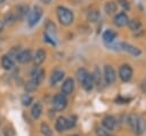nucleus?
<instances>
[{
  "instance_id": "obj_35",
  "label": "nucleus",
  "mask_w": 146,
  "mask_h": 136,
  "mask_svg": "<svg viewBox=\"0 0 146 136\" xmlns=\"http://www.w3.org/2000/svg\"><path fill=\"white\" fill-rule=\"evenodd\" d=\"M3 1H5V0H0V3H2V2H3Z\"/></svg>"
},
{
  "instance_id": "obj_3",
  "label": "nucleus",
  "mask_w": 146,
  "mask_h": 136,
  "mask_svg": "<svg viewBox=\"0 0 146 136\" xmlns=\"http://www.w3.org/2000/svg\"><path fill=\"white\" fill-rule=\"evenodd\" d=\"M42 17V8L40 6H34L30 11H29V17H27V24L29 26H34L40 18Z\"/></svg>"
},
{
  "instance_id": "obj_1",
  "label": "nucleus",
  "mask_w": 146,
  "mask_h": 136,
  "mask_svg": "<svg viewBox=\"0 0 146 136\" xmlns=\"http://www.w3.org/2000/svg\"><path fill=\"white\" fill-rule=\"evenodd\" d=\"M56 15H57V19L58 22L64 25V26H68L73 23L74 21V14L71 9L66 8L65 6H58L56 8Z\"/></svg>"
},
{
  "instance_id": "obj_13",
  "label": "nucleus",
  "mask_w": 146,
  "mask_h": 136,
  "mask_svg": "<svg viewBox=\"0 0 146 136\" xmlns=\"http://www.w3.org/2000/svg\"><path fill=\"white\" fill-rule=\"evenodd\" d=\"M44 59H46V51H44L42 48H39V49L35 51V54L33 55V57H32V61H33L34 65L38 66V65L42 64V63L44 62Z\"/></svg>"
},
{
  "instance_id": "obj_6",
  "label": "nucleus",
  "mask_w": 146,
  "mask_h": 136,
  "mask_svg": "<svg viewBox=\"0 0 146 136\" xmlns=\"http://www.w3.org/2000/svg\"><path fill=\"white\" fill-rule=\"evenodd\" d=\"M52 105H54V109L56 111L65 110V107L67 106V98H66V96L63 95V94L55 95V97L52 99Z\"/></svg>"
},
{
  "instance_id": "obj_22",
  "label": "nucleus",
  "mask_w": 146,
  "mask_h": 136,
  "mask_svg": "<svg viewBox=\"0 0 146 136\" xmlns=\"http://www.w3.org/2000/svg\"><path fill=\"white\" fill-rule=\"evenodd\" d=\"M104 10H105V13H106L107 15H113V14H115L116 10H117V5H116V2H115V1H107V2L105 3V6H104Z\"/></svg>"
},
{
  "instance_id": "obj_28",
  "label": "nucleus",
  "mask_w": 146,
  "mask_h": 136,
  "mask_svg": "<svg viewBox=\"0 0 146 136\" xmlns=\"http://www.w3.org/2000/svg\"><path fill=\"white\" fill-rule=\"evenodd\" d=\"M96 134H97V136H112L111 131L105 129L104 127H97L96 128Z\"/></svg>"
},
{
  "instance_id": "obj_12",
  "label": "nucleus",
  "mask_w": 146,
  "mask_h": 136,
  "mask_svg": "<svg viewBox=\"0 0 146 136\" xmlns=\"http://www.w3.org/2000/svg\"><path fill=\"white\" fill-rule=\"evenodd\" d=\"M43 75H44V71L42 69H40L39 66H34V69L32 70V73H31V80L39 86L43 79Z\"/></svg>"
},
{
  "instance_id": "obj_31",
  "label": "nucleus",
  "mask_w": 146,
  "mask_h": 136,
  "mask_svg": "<svg viewBox=\"0 0 146 136\" xmlns=\"http://www.w3.org/2000/svg\"><path fill=\"white\" fill-rule=\"evenodd\" d=\"M38 88V85L35 83V82H33L32 80H30L26 85H25V89L27 90V91H33L34 89H36Z\"/></svg>"
},
{
  "instance_id": "obj_20",
  "label": "nucleus",
  "mask_w": 146,
  "mask_h": 136,
  "mask_svg": "<svg viewBox=\"0 0 146 136\" xmlns=\"http://www.w3.org/2000/svg\"><path fill=\"white\" fill-rule=\"evenodd\" d=\"M1 65L5 70H11L15 66V62L9 55H3L1 58Z\"/></svg>"
},
{
  "instance_id": "obj_2",
  "label": "nucleus",
  "mask_w": 146,
  "mask_h": 136,
  "mask_svg": "<svg viewBox=\"0 0 146 136\" xmlns=\"http://www.w3.org/2000/svg\"><path fill=\"white\" fill-rule=\"evenodd\" d=\"M128 122H129V126L131 127L132 131L136 135H141L144 133V130H145V121H144V119L141 117L131 114L128 118Z\"/></svg>"
},
{
  "instance_id": "obj_25",
  "label": "nucleus",
  "mask_w": 146,
  "mask_h": 136,
  "mask_svg": "<svg viewBox=\"0 0 146 136\" xmlns=\"http://www.w3.org/2000/svg\"><path fill=\"white\" fill-rule=\"evenodd\" d=\"M91 75H92V79H94V83H95V85H99L100 81H102V74H100V71L96 67L95 71L91 73Z\"/></svg>"
},
{
  "instance_id": "obj_24",
  "label": "nucleus",
  "mask_w": 146,
  "mask_h": 136,
  "mask_svg": "<svg viewBox=\"0 0 146 136\" xmlns=\"http://www.w3.org/2000/svg\"><path fill=\"white\" fill-rule=\"evenodd\" d=\"M15 22H16V18H15V15H14L13 11H10V13H8V14L5 15V22H3V24L11 25V24H14Z\"/></svg>"
},
{
  "instance_id": "obj_32",
  "label": "nucleus",
  "mask_w": 146,
  "mask_h": 136,
  "mask_svg": "<svg viewBox=\"0 0 146 136\" xmlns=\"http://www.w3.org/2000/svg\"><path fill=\"white\" fill-rule=\"evenodd\" d=\"M66 121H67V129L68 128H72L75 126V121H76V118L74 115H71L68 118H66Z\"/></svg>"
},
{
  "instance_id": "obj_36",
  "label": "nucleus",
  "mask_w": 146,
  "mask_h": 136,
  "mask_svg": "<svg viewBox=\"0 0 146 136\" xmlns=\"http://www.w3.org/2000/svg\"><path fill=\"white\" fill-rule=\"evenodd\" d=\"M74 136H78V135H74Z\"/></svg>"
},
{
  "instance_id": "obj_16",
  "label": "nucleus",
  "mask_w": 146,
  "mask_h": 136,
  "mask_svg": "<svg viewBox=\"0 0 146 136\" xmlns=\"http://www.w3.org/2000/svg\"><path fill=\"white\" fill-rule=\"evenodd\" d=\"M55 128L58 133H62L64 131L65 129H67V121H66V118L60 115L56 119V122H55Z\"/></svg>"
},
{
  "instance_id": "obj_4",
  "label": "nucleus",
  "mask_w": 146,
  "mask_h": 136,
  "mask_svg": "<svg viewBox=\"0 0 146 136\" xmlns=\"http://www.w3.org/2000/svg\"><path fill=\"white\" fill-rule=\"evenodd\" d=\"M132 75H133V70H132L130 64H122L120 66V69H119V78L123 82L130 81Z\"/></svg>"
},
{
  "instance_id": "obj_10",
  "label": "nucleus",
  "mask_w": 146,
  "mask_h": 136,
  "mask_svg": "<svg viewBox=\"0 0 146 136\" xmlns=\"http://www.w3.org/2000/svg\"><path fill=\"white\" fill-rule=\"evenodd\" d=\"M32 57H33V55H32V51H31L30 49H24V50L19 51V53L16 55V59H17L19 63H22V64L29 63L30 61H32Z\"/></svg>"
},
{
  "instance_id": "obj_34",
  "label": "nucleus",
  "mask_w": 146,
  "mask_h": 136,
  "mask_svg": "<svg viewBox=\"0 0 146 136\" xmlns=\"http://www.w3.org/2000/svg\"><path fill=\"white\" fill-rule=\"evenodd\" d=\"M144 86H145V88H146V80H145V82H144Z\"/></svg>"
},
{
  "instance_id": "obj_23",
  "label": "nucleus",
  "mask_w": 146,
  "mask_h": 136,
  "mask_svg": "<svg viewBox=\"0 0 146 136\" xmlns=\"http://www.w3.org/2000/svg\"><path fill=\"white\" fill-rule=\"evenodd\" d=\"M127 25H128V27H129L131 31L137 32V31L140 30V27H141V22H140L139 18H132V19H129V22H128Z\"/></svg>"
},
{
  "instance_id": "obj_8",
  "label": "nucleus",
  "mask_w": 146,
  "mask_h": 136,
  "mask_svg": "<svg viewBox=\"0 0 146 136\" xmlns=\"http://www.w3.org/2000/svg\"><path fill=\"white\" fill-rule=\"evenodd\" d=\"M120 48H121L122 50L129 53L130 55L136 56V57H139V56L141 55V50H140L138 47H136V46H133V45H131V43H129V42H121V43H120Z\"/></svg>"
},
{
  "instance_id": "obj_18",
  "label": "nucleus",
  "mask_w": 146,
  "mask_h": 136,
  "mask_svg": "<svg viewBox=\"0 0 146 136\" xmlns=\"http://www.w3.org/2000/svg\"><path fill=\"white\" fill-rule=\"evenodd\" d=\"M63 77H64V71H62V70H59V69L52 71L51 75H50V85H51V86L56 85L57 82H59V81L63 79Z\"/></svg>"
},
{
  "instance_id": "obj_26",
  "label": "nucleus",
  "mask_w": 146,
  "mask_h": 136,
  "mask_svg": "<svg viewBox=\"0 0 146 136\" xmlns=\"http://www.w3.org/2000/svg\"><path fill=\"white\" fill-rule=\"evenodd\" d=\"M21 102L24 106H29L32 102H33V97L30 95V94H24L22 97H21Z\"/></svg>"
},
{
  "instance_id": "obj_9",
  "label": "nucleus",
  "mask_w": 146,
  "mask_h": 136,
  "mask_svg": "<svg viewBox=\"0 0 146 136\" xmlns=\"http://www.w3.org/2000/svg\"><path fill=\"white\" fill-rule=\"evenodd\" d=\"M60 90H62V94L65 96L72 94V91L74 90V80L72 78H66L60 87Z\"/></svg>"
},
{
  "instance_id": "obj_15",
  "label": "nucleus",
  "mask_w": 146,
  "mask_h": 136,
  "mask_svg": "<svg viewBox=\"0 0 146 136\" xmlns=\"http://www.w3.org/2000/svg\"><path fill=\"white\" fill-rule=\"evenodd\" d=\"M80 83L82 85V87H83V89H84V90L90 91V90L94 88V86H95L91 73H88V74H87V75H86V77L80 81Z\"/></svg>"
},
{
  "instance_id": "obj_27",
  "label": "nucleus",
  "mask_w": 146,
  "mask_h": 136,
  "mask_svg": "<svg viewBox=\"0 0 146 136\" xmlns=\"http://www.w3.org/2000/svg\"><path fill=\"white\" fill-rule=\"evenodd\" d=\"M41 133L44 135V136H51L52 135V130L51 128L48 126V123H41Z\"/></svg>"
},
{
  "instance_id": "obj_7",
  "label": "nucleus",
  "mask_w": 146,
  "mask_h": 136,
  "mask_svg": "<svg viewBox=\"0 0 146 136\" xmlns=\"http://www.w3.org/2000/svg\"><path fill=\"white\" fill-rule=\"evenodd\" d=\"M128 22H129V17H128V15H127L125 11H120V13L115 14V16H114V18H113V23H114V25L117 26V27H123V26H125V25L128 24Z\"/></svg>"
},
{
  "instance_id": "obj_29",
  "label": "nucleus",
  "mask_w": 146,
  "mask_h": 136,
  "mask_svg": "<svg viewBox=\"0 0 146 136\" xmlns=\"http://www.w3.org/2000/svg\"><path fill=\"white\" fill-rule=\"evenodd\" d=\"M116 2H117L116 5H119L123 10H130V8H131L130 2L128 0H117Z\"/></svg>"
},
{
  "instance_id": "obj_11",
  "label": "nucleus",
  "mask_w": 146,
  "mask_h": 136,
  "mask_svg": "<svg viewBox=\"0 0 146 136\" xmlns=\"http://www.w3.org/2000/svg\"><path fill=\"white\" fill-rule=\"evenodd\" d=\"M29 7L26 6V5H18L17 7H16V9H15V11H13L14 13V15H15V18H16V21H21V19H23V18H25V16L29 14Z\"/></svg>"
},
{
  "instance_id": "obj_5",
  "label": "nucleus",
  "mask_w": 146,
  "mask_h": 136,
  "mask_svg": "<svg viewBox=\"0 0 146 136\" xmlns=\"http://www.w3.org/2000/svg\"><path fill=\"white\" fill-rule=\"evenodd\" d=\"M103 77L107 85H112L116 80V72L112 65H105L103 70Z\"/></svg>"
},
{
  "instance_id": "obj_30",
  "label": "nucleus",
  "mask_w": 146,
  "mask_h": 136,
  "mask_svg": "<svg viewBox=\"0 0 146 136\" xmlns=\"http://www.w3.org/2000/svg\"><path fill=\"white\" fill-rule=\"evenodd\" d=\"M88 73H89V72H88L84 67H80V69L76 71V78H78V80H79V81H81V80H82V79H83Z\"/></svg>"
},
{
  "instance_id": "obj_14",
  "label": "nucleus",
  "mask_w": 146,
  "mask_h": 136,
  "mask_svg": "<svg viewBox=\"0 0 146 136\" xmlns=\"http://www.w3.org/2000/svg\"><path fill=\"white\" fill-rule=\"evenodd\" d=\"M116 126V119L113 115H106L103 119V127L110 131H112Z\"/></svg>"
},
{
  "instance_id": "obj_17",
  "label": "nucleus",
  "mask_w": 146,
  "mask_h": 136,
  "mask_svg": "<svg viewBox=\"0 0 146 136\" xmlns=\"http://www.w3.org/2000/svg\"><path fill=\"white\" fill-rule=\"evenodd\" d=\"M115 38H116V32L113 31V30H111V29L106 30V31L103 33V40H104V42L107 43V45H111V43L115 40Z\"/></svg>"
},
{
  "instance_id": "obj_33",
  "label": "nucleus",
  "mask_w": 146,
  "mask_h": 136,
  "mask_svg": "<svg viewBox=\"0 0 146 136\" xmlns=\"http://www.w3.org/2000/svg\"><path fill=\"white\" fill-rule=\"evenodd\" d=\"M3 27H5V24H3V21H0V32L3 30Z\"/></svg>"
},
{
  "instance_id": "obj_19",
  "label": "nucleus",
  "mask_w": 146,
  "mask_h": 136,
  "mask_svg": "<svg viewBox=\"0 0 146 136\" xmlns=\"http://www.w3.org/2000/svg\"><path fill=\"white\" fill-rule=\"evenodd\" d=\"M99 17H100V13H99V10L96 9V8H90V9L88 10V13H87V19H88L89 22H91V23L97 22V21L99 19Z\"/></svg>"
},
{
  "instance_id": "obj_21",
  "label": "nucleus",
  "mask_w": 146,
  "mask_h": 136,
  "mask_svg": "<svg viewBox=\"0 0 146 136\" xmlns=\"http://www.w3.org/2000/svg\"><path fill=\"white\" fill-rule=\"evenodd\" d=\"M31 114L34 119H39L42 114V104L40 102H35L31 109Z\"/></svg>"
}]
</instances>
